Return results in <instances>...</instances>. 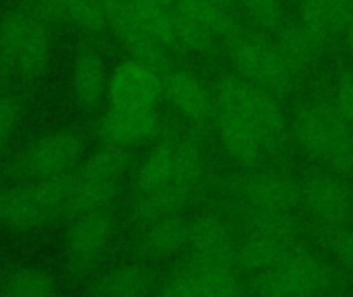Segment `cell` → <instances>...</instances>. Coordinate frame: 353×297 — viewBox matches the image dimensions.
Returning <instances> with one entry per match:
<instances>
[{"label":"cell","mask_w":353,"mask_h":297,"mask_svg":"<svg viewBox=\"0 0 353 297\" xmlns=\"http://www.w3.org/2000/svg\"><path fill=\"white\" fill-rule=\"evenodd\" d=\"M213 95V124L223 149L234 161L256 167L285 149L290 122L277 95L238 74L221 76Z\"/></svg>","instance_id":"6da1fadb"},{"label":"cell","mask_w":353,"mask_h":297,"mask_svg":"<svg viewBox=\"0 0 353 297\" xmlns=\"http://www.w3.org/2000/svg\"><path fill=\"white\" fill-rule=\"evenodd\" d=\"M205 182L201 147L186 136H168L157 143L137 172L134 213L145 223L178 215Z\"/></svg>","instance_id":"7a4b0ae2"},{"label":"cell","mask_w":353,"mask_h":297,"mask_svg":"<svg viewBox=\"0 0 353 297\" xmlns=\"http://www.w3.org/2000/svg\"><path fill=\"white\" fill-rule=\"evenodd\" d=\"M112 29L134 58L159 64L174 48V0H120Z\"/></svg>","instance_id":"3957f363"},{"label":"cell","mask_w":353,"mask_h":297,"mask_svg":"<svg viewBox=\"0 0 353 297\" xmlns=\"http://www.w3.org/2000/svg\"><path fill=\"white\" fill-rule=\"evenodd\" d=\"M290 136L308 157L327 170L345 174L353 157V128L341 122L323 101L302 105L296 112Z\"/></svg>","instance_id":"277c9868"},{"label":"cell","mask_w":353,"mask_h":297,"mask_svg":"<svg viewBox=\"0 0 353 297\" xmlns=\"http://www.w3.org/2000/svg\"><path fill=\"white\" fill-rule=\"evenodd\" d=\"M228 48L238 76L277 95L279 99L294 91L298 74L271 35L256 29H236L228 39Z\"/></svg>","instance_id":"5b68a950"},{"label":"cell","mask_w":353,"mask_h":297,"mask_svg":"<svg viewBox=\"0 0 353 297\" xmlns=\"http://www.w3.org/2000/svg\"><path fill=\"white\" fill-rule=\"evenodd\" d=\"M248 291L261 296H329L343 289L339 271L323 258L298 250L250 277Z\"/></svg>","instance_id":"8992f818"},{"label":"cell","mask_w":353,"mask_h":297,"mask_svg":"<svg viewBox=\"0 0 353 297\" xmlns=\"http://www.w3.org/2000/svg\"><path fill=\"white\" fill-rule=\"evenodd\" d=\"M126 170V159L120 149L112 147L95 153L81 165H74L60 178L66 215H81L103 209L114 196Z\"/></svg>","instance_id":"52a82bcc"},{"label":"cell","mask_w":353,"mask_h":297,"mask_svg":"<svg viewBox=\"0 0 353 297\" xmlns=\"http://www.w3.org/2000/svg\"><path fill=\"white\" fill-rule=\"evenodd\" d=\"M234 203L246 221H285L300 207V182L281 170H252L234 184Z\"/></svg>","instance_id":"ba28073f"},{"label":"cell","mask_w":353,"mask_h":297,"mask_svg":"<svg viewBox=\"0 0 353 297\" xmlns=\"http://www.w3.org/2000/svg\"><path fill=\"white\" fill-rule=\"evenodd\" d=\"M238 0H174V45L213 50L236 31Z\"/></svg>","instance_id":"9c48e42d"},{"label":"cell","mask_w":353,"mask_h":297,"mask_svg":"<svg viewBox=\"0 0 353 297\" xmlns=\"http://www.w3.org/2000/svg\"><path fill=\"white\" fill-rule=\"evenodd\" d=\"M50 56V39L41 19L29 10H12L0 21V66L19 79H37Z\"/></svg>","instance_id":"30bf717a"},{"label":"cell","mask_w":353,"mask_h":297,"mask_svg":"<svg viewBox=\"0 0 353 297\" xmlns=\"http://www.w3.org/2000/svg\"><path fill=\"white\" fill-rule=\"evenodd\" d=\"M66 215L60 178L0 188V227L33 232Z\"/></svg>","instance_id":"8fae6325"},{"label":"cell","mask_w":353,"mask_h":297,"mask_svg":"<svg viewBox=\"0 0 353 297\" xmlns=\"http://www.w3.org/2000/svg\"><path fill=\"white\" fill-rule=\"evenodd\" d=\"M302 250L292 219L285 221H246L238 229L236 263L242 273L259 275L290 254Z\"/></svg>","instance_id":"7c38bea8"},{"label":"cell","mask_w":353,"mask_h":297,"mask_svg":"<svg viewBox=\"0 0 353 297\" xmlns=\"http://www.w3.org/2000/svg\"><path fill=\"white\" fill-rule=\"evenodd\" d=\"M300 207L331 234L350 227L353 219L352 190L343 176L333 170L314 172L300 182Z\"/></svg>","instance_id":"4fadbf2b"},{"label":"cell","mask_w":353,"mask_h":297,"mask_svg":"<svg viewBox=\"0 0 353 297\" xmlns=\"http://www.w3.org/2000/svg\"><path fill=\"white\" fill-rule=\"evenodd\" d=\"M242 271L232 263L219 260H196L174 271L161 281L159 294L163 296L190 297H232L246 289Z\"/></svg>","instance_id":"5bb4252c"},{"label":"cell","mask_w":353,"mask_h":297,"mask_svg":"<svg viewBox=\"0 0 353 297\" xmlns=\"http://www.w3.org/2000/svg\"><path fill=\"white\" fill-rule=\"evenodd\" d=\"M83 145L74 132L58 130L31 143L19 159V174L27 182H48L66 176L79 163Z\"/></svg>","instance_id":"9a60e30c"},{"label":"cell","mask_w":353,"mask_h":297,"mask_svg":"<svg viewBox=\"0 0 353 297\" xmlns=\"http://www.w3.org/2000/svg\"><path fill=\"white\" fill-rule=\"evenodd\" d=\"M163 95V70L155 62L132 58L116 68L108 81L110 105L155 107Z\"/></svg>","instance_id":"2e32d148"},{"label":"cell","mask_w":353,"mask_h":297,"mask_svg":"<svg viewBox=\"0 0 353 297\" xmlns=\"http://www.w3.org/2000/svg\"><path fill=\"white\" fill-rule=\"evenodd\" d=\"M110 236L112 219L103 209L77 215L66 238V254L72 269L81 273L91 269L103 256L110 244Z\"/></svg>","instance_id":"e0dca14e"},{"label":"cell","mask_w":353,"mask_h":297,"mask_svg":"<svg viewBox=\"0 0 353 297\" xmlns=\"http://www.w3.org/2000/svg\"><path fill=\"white\" fill-rule=\"evenodd\" d=\"M163 95L190 124H213L215 95L196 74L188 70H163Z\"/></svg>","instance_id":"ac0fdd59"},{"label":"cell","mask_w":353,"mask_h":297,"mask_svg":"<svg viewBox=\"0 0 353 297\" xmlns=\"http://www.w3.org/2000/svg\"><path fill=\"white\" fill-rule=\"evenodd\" d=\"M159 126L161 120L155 107L110 105L101 122V132L110 147L128 149L151 141L159 132Z\"/></svg>","instance_id":"d6986e66"},{"label":"cell","mask_w":353,"mask_h":297,"mask_svg":"<svg viewBox=\"0 0 353 297\" xmlns=\"http://www.w3.org/2000/svg\"><path fill=\"white\" fill-rule=\"evenodd\" d=\"M238 229L219 217H201L188 221V242L186 250L196 260H219L236 263ZM240 269V267H238Z\"/></svg>","instance_id":"ffe728a7"},{"label":"cell","mask_w":353,"mask_h":297,"mask_svg":"<svg viewBox=\"0 0 353 297\" xmlns=\"http://www.w3.org/2000/svg\"><path fill=\"white\" fill-rule=\"evenodd\" d=\"M352 6L353 0H300L298 21L319 39L329 43L333 37L341 35Z\"/></svg>","instance_id":"44dd1931"},{"label":"cell","mask_w":353,"mask_h":297,"mask_svg":"<svg viewBox=\"0 0 353 297\" xmlns=\"http://www.w3.org/2000/svg\"><path fill=\"white\" fill-rule=\"evenodd\" d=\"M188 221L178 215H165L143 223L141 248L151 256H172L186 250Z\"/></svg>","instance_id":"7402d4cb"},{"label":"cell","mask_w":353,"mask_h":297,"mask_svg":"<svg viewBox=\"0 0 353 297\" xmlns=\"http://www.w3.org/2000/svg\"><path fill=\"white\" fill-rule=\"evenodd\" d=\"M72 91L83 105H97L108 93V74L103 60L93 50H83L72 64Z\"/></svg>","instance_id":"603a6c76"},{"label":"cell","mask_w":353,"mask_h":297,"mask_svg":"<svg viewBox=\"0 0 353 297\" xmlns=\"http://www.w3.org/2000/svg\"><path fill=\"white\" fill-rule=\"evenodd\" d=\"M56 291V279L39 267L14 269L0 281V294L8 297H50Z\"/></svg>","instance_id":"cb8c5ba5"},{"label":"cell","mask_w":353,"mask_h":297,"mask_svg":"<svg viewBox=\"0 0 353 297\" xmlns=\"http://www.w3.org/2000/svg\"><path fill=\"white\" fill-rule=\"evenodd\" d=\"M151 291V277L141 267H122L101 277L91 287V294L108 297H137Z\"/></svg>","instance_id":"d4e9b609"},{"label":"cell","mask_w":353,"mask_h":297,"mask_svg":"<svg viewBox=\"0 0 353 297\" xmlns=\"http://www.w3.org/2000/svg\"><path fill=\"white\" fill-rule=\"evenodd\" d=\"M238 8L244 10L252 29L271 37L290 21L281 0H238Z\"/></svg>","instance_id":"484cf974"},{"label":"cell","mask_w":353,"mask_h":297,"mask_svg":"<svg viewBox=\"0 0 353 297\" xmlns=\"http://www.w3.org/2000/svg\"><path fill=\"white\" fill-rule=\"evenodd\" d=\"M341 122L353 128V72L337 76L321 99Z\"/></svg>","instance_id":"4316f807"},{"label":"cell","mask_w":353,"mask_h":297,"mask_svg":"<svg viewBox=\"0 0 353 297\" xmlns=\"http://www.w3.org/2000/svg\"><path fill=\"white\" fill-rule=\"evenodd\" d=\"M21 118V105L14 95L0 93V153L12 136V130Z\"/></svg>","instance_id":"83f0119b"},{"label":"cell","mask_w":353,"mask_h":297,"mask_svg":"<svg viewBox=\"0 0 353 297\" xmlns=\"http://www.w3.org/2000/svg\"><path fill=\"white\" fill-rule=\"evenodd\" d=\"M331 250L335 254V258L353 273V229L345 227L339 232H333L331 238Z\"/></svg>","instance_id":"f1b7e54d"},{"label":"cell","mask_w":353,"mask_h":297,"mask_svg":"<svg viewBox=\"0 0 353 297\" xmlns=\"http://www.w3.org/2000/svg\"><path fill=\"white\" fill-rule=\"evenodd\" d=\"M339 37L345 41V45H347L350 54L353 56V6H352V10H350V14H347V19H345V25H343V29H341V35H339Z\"/></svg>","instance_id":"f546056e"},{"label":"cell","mask_w":353,"mask_h":297,"mask_svg":"<svg viewBox=\"0 0 353 297\" xmlns=\"http://www.w3.org/2000/svg\"><path fill=\"white\" fill-rule=\"evenodd\" d=\"M343 178H350L353 182V157L352 161H350V165H347V170H345V174H343Z\"/></svg>","instance_id":"4dcf8cb0"}]
</instances>
